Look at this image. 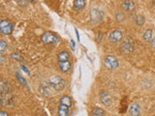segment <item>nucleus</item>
Masks as SVG:
<instances>
[{
    "label": "nucleus",
    "mask_w": 155,
    "mask_h": 116,
    "mask_svg": "<svg viewBox=\"0 0 155 116\" xmlns=\"http://www.w3.org/2000/svg\"><path fill=\"white\" fill-rule=\"evenodd\" d=\"M48 83L56 92H61L65 89V80L59 76H51L48 79Z\"/></svg>",
    "instance_id": "f257e3e1"
},
{
    "label": "nucleus",
    "mask_w": 155,
    "mask_h": 116,
    "mask_svg": "<svg viewBox=\"0 0 155 116\" xmlns=\"http://www.w3.org/2000/svg\"><path fill=\"white\" fill-rule=\"evenodd\" d=\"M120 50L122 53L124 54H131V53H133V50H134V43H133V40L131 39L130 37H127L125 38L123 42L121 43L120 45Z\"/></svg>",
    "instance_id": "f03ea898"
},
{
    "label": "nucleus",
    "mask_w": 155,
    "mask_h": 116,
    "mask_svg": "<svg viewBox=\"0 0 155 116\" xmlns=\"http://www.w3.org/2000/svg\"><path fill=\"white\" fill-rule=\"evenodd\" d=\"M41 40L44 44H57L59 42V38L51 32H45L42 35Z\"/></svg>",
    "instance_id": "7ed1b4c3"
},
{
    "label": "nucleus",
    "mask_w": 155,
    "mask_h": 116,
    "mask_svg": "<svg viewBox=\"0 0 155 116\" xmlns=\"http://www.w3.org/2000/svg\"><path fill=\"white\" fill-rule=\"evenodd\" d=\"M104 65L107 69L114 70L115 68L118 67V61L114 55H108V56H106V58L104 59Z\"/></svg>",
    "instance_id": "20e7f679"
},
{
    "label": "nucleus",
    "mask_w": 155,
    "mask_h": 116,
    "mask_svg": "<svg viewBox=\"0 0 155 116\" xmlns=\"http://www.w3.org/2000/svg\"><path fill=\"white\" fill-rule=\"evenodd\" d=\"M0 31H1L2 34H5V35L11 34L13 31L12 22L8 21V19H2L1 22H0Z\"/></svg>",
    "instance_id": "39448f33"
},
{
    "label": "nucleus",
    "mask_w": 155,
    "mask_h": 116,
    "mask_svg": "<svg viewBox=\"0 0 155 116\" xmlns=\"http://www.w3.org/2000/svg\"><path fill=\"white\" fill-rule=\"evenodd\" d=\"M103 18V13L98 9H91L90 10V19L92 23H97L102 21Z\"/></svg>",
    "instance_id": "423d86ee"
},
{
    "label": "nucleus",
    "mask_w": 155,
    "mask_h": 116,
    "mask_svg": "<svg viewBox=\"0 0 155 116\" xmlns=\"http://www.w3.org/2000/svg\"><path fill=\"white\" fill-rule=\"evenodd\" d=\"M122 38H123L122 32L119 31V30H114L113 32L110 34L109 40L111 43H118V42H120L121 40H122Z\"/></svg>",
    "instance_id": "0eeeda50"
},
{
    "label": "nucleus",
    "mask_w": 155,
    "mask_h": 116,
    "mask_svg": "<svg viewBox=\"0 0 155 116\" xmlns=\"http://www.w3.org/2000/svg\"><path fill=\"white\" fill-rule=\"evenodd\" d=\"M140 113V105L138 103H132L129 106L130 116H139Z\"/></svg>",
    "instance_id": "6e6552de"
},
{
    "label": "nucleus",
    "mask_w": 155,
    "mask_h": 116,
    "mask_svg": "<svg viewBox=\"0 0 155 116\" xmlns=\"http://www.w3.org/2000/svg\"><path fill=\"white\" fill-rule=\"evenodd\" d=\"M99 96H100V100L101 102L103 103L105 105H110V102H111V97L110 95L108 93L107 91H100L99 93Z\"/></svg>",
    "instance_id": "1a4fd4ad"
},
{
    "label": "nucleus",
    "mask_w": 155,
    "mask_h": 116,
    "mask_svg": "<svg viewBox=\"0 0 155 116\" xmlns=\"http://www.w3.org/2000/svg\"><path fill=\"white\" fill-rule=\"evenodd\" d=\"M121 9L125 12H132L135 9V3L132 0H124L121 3Z\"/></svg>",
    "instance_id": "9d476101"
},
{
    "label": "nucleus",
    "mask_w": 155,
    "mask_h": 116,
    "mask_svg": "<svg viewBox=\"0 0 155 116\" xmlns=\"http://www.w3.org/2000/svg\"><path fill=\"white\" fill-rule=\"evenodd\" d=\"M0 91H1V96H6V95H9L10 93L9 84L4 79H2L1 83H0Z\"/></svg>",
    "instance_id": "9b49d317"
},
{
    "label": "nucleus",
    "mask_w": 155,
    "mask_h": 116,
    "mask_svg": "<svg viewBox=\"0 0 155 116\" xmlns=\"http://www.w3.org/2000/svg\"><path fill=\"white\" fill-rule=\"evenodd\" d=\"M69 115V106L60 104L58 108V116H68Z\"/></svg>",
    "instance_id": "f8f14e48"
},
{
    "label": "nucleus",
    "mask_w": 155,
    "mask_h": 116,
    "mask_svg": "<svg viewBox=\"0 0 155 116\" xmlns=\"http://www.w3.org/2000/svg\"><path fill=\"white\" fill-rule=\"evenodd\" d=\"M58 65L62 72H68L71 69V63L69 61H65V62H58Z\"/></svg>",
    "instance_id": "ddd939ff"
},
{
    "label": "nucleus",
    "mask_w": 155,
    "mask_h": 116,
    "mask_svg": "<svg viewBox=\"0 0 155 116\" xmlns=\"http://www.w3.org/2000/svg\"><path fill=\"white\" fill-rule=\"evenodd\" d=\"M69 53L67 51H61L58 53L57 58H58V62H65V61H69Z\"/></svg>",
    "instance_id": "4468645a"
},
{
    "label": "nucleus",
    "mask_w": 155,
    "mask_h": 116,
    "mask_svg": "<svg viewBox=\"0 0 155 116\" xmlns=\"http://www.w3.org/2000/svg\"><path fill=\"white\" fill-rule=\"evenodd\" d=\"M143 39L145 42L151 43V41L153 40V31L151 29H147V30L143 33Z\"/></svg>",
    "instance_id": "2eb2a0df"
},
{
    "label": "nucleus",
    "mask_w": 155,
    "mask_h": 116,
    "mask_svg": "<svg viewBox=\"0 0 155 116\" xmlns=\"http://www.w3.org/2000/svg\"><path fill=\"white\" fill-rule=\"evenodd\" d=\"M91 116H105V111L100 108H94L91 110Z\"/></svg>",
    "instance_id": "dca6fc26"
},
{
    "label": "nucleus",
    "mask_w": 155,
    "mask_h": 116,
    "mask_svg": "<svg viewBox=\"0 0 155 116\" xmlns=\"http://www.w3.org/2000/svg\"><path fill=\"white\" fill-rule=\"evenodd\" d=\"M85 0H75L74 3V8L76 10H81L85 7Z\"/></svg>",
    "instance_id": "f3484780"
},
{
    "label": "nucleus",
    "mask_w": 155,
    "mask_h": 116,
    "mask_svg": "<svg viewBox=\"0 0 155 116\" xmlns=\"http://www.w3.org/2000/svg\"><path fill=\"white\" fill-rule=\"evenodd\" d=\"M60 104H63V105H68L70 108V106L72 105V100L69 96H63L61 97V99H60Z\"/></svg>",
    "instance_id": "a211bd4d"
},
{
    "label": "nucleus",
    "mask_w": 155,
    "mask_h": 116,
    "mask_svg": "<svg viewBox=\"0 0 155 116\" xmlns=\"http://www.w3.org/2000/svg\"><path fill=\"white\" fill-rule=\"evenodd\" d=\"M124 19H125V14H124L123 12H121V11L116 12V14H115V21H117V22H122Z\"/></svg>",
    "instance_id": "6ab92c4d"
},
{
    "label": "nucleus",
    "mask_w": 155,
    "mask_h": 116,
    "mask_svg": "<svg viewBox=\"0 0 155 116\" xmlns=\"http://www.w3.org/2000/svg\"><path fill=\"white\" fill-rule=\"evenodd\" d=\"M135 21H136V23H137V25L142 26V25H143L145 21H144V18L143 16L138 14V16H136V18H135Z\"/></svg>",
    "instance_id": "aec40b11"
},
{
    "label": "nucleus",
    "mask_w": 155,
    "mask_h": 116,
    "mask_svg": "<svg viewBox=\"0 0 155 116\" xmlns=\"http://www.w3.org/2000/svg\"><path fill=\"white\" fill-rule=\"evenodd\" d=\"M126 109H127V99L122 100L121 102V105H120V113H125Z\"/></svg>",
    "instance_id": "412c9836"
},
{
    "label": "nucleus",
    "mask_w": 155,
    "mask_h": 116,
    "mask_svg": "<svg viewBox=\"0 0 155 116\" xmlns=\"http://www.w3.org/2000/svg\"><path fill=\"white\" fill-rule=\"evenodd\" d=\"M17 79L21 82V83L23 85V86H27V83H26V80L24 79L23 76H21V75L19 74V72H17Z\"/></svg>",
    "instance_id": "4be33fe9"
},
{
    "label": "nucleus",
    "mask_w": 155,
    "mask_h": 116,
    "mask_svg": "<svg viewBox=\"0 0 155 116\" xmlns=\"http://www.w3.org/2000/svg\"><path fill=\"white\" fill-rule=\"evenodd\" d=\"M6 48H7V44H6V42H5L4 40H1V41H0V52L4 53L5 50H6Z\"/></svg>",
    "instance_id": "5701e85b"
},
{
    "label": "nucleus",
    "mask_w": 155,
    "mask_h": 116,
    "mask_svg": "<svg viewBox=\"0 0 155 116\" xmlns=\"http://www.w3.org/2000/svg\"><path fill=\"white\" fill-rule=\"evenodd\" d=\"M11 57L13 58L14 60H17V61H21V58H22L18 52H14V53H12V54H11Z\"/></svg>",
    "instance_id": "b1692460"
},
{
    "label": "nucleus",
    "mask_w": 155,
    "mask_h": 116,
    "mask_svg": "<svg viewBox=\"0 0 155 116\" xmlns=\"http://www.w3.org/2000/svg\"><path fill=\"white\" fill-rule=\"evenodd\" d=\"M0 116H9L8 113L6 112V111H0Z\"/></svg>",
    "instance_id": "393cba45"
},
{
    "label": "nucleus",
    "mask_w": 155,
    "mask_h": 116,
    "mask_svg": "<svg viewBox=\"0 0 155 116\" xmlns=\"http://www.w3.org/2000/svg\"><path fill=\"white\" fill-rule=\"evenodd\" d=\"M21 69H22V70H23L24 72H25L26 74H29V71L27 70V68H26L25 66H23V65H22V66H21Z\"/></svg>",
    "instance_id": "a878e982"
},
{
    "label": "nucleus",
    "mask_w": 155,
    "mask_h": 116,
    "mask_svg": "<svg viewBox=\"0 0 155 116\" xmlns=\"http://www.w3.org/2000/svg\"><path fill=\"white\" fill-rule=\"evenodd\" d=\"M75 31H76V36L78 38V42H80V35H79V31L77 30V29H75Z\"/></svg>",
    "instance_id": "bb28decb"
},
{
    "label": "nucleus",
    "mask_w": 155,
    "mask_h": 116,
    "mask_svg": "<svg viewBox=\"0 0 155 116\" xmlns=\"http://www.w3.org/2000/svg\"><path fill=\"white\" fill-rule=\"evenodd\" d=\"M71 46H72V48H73V50H75V42L73 41V40H71Z\"/></svg>",
    "instance_id": "cd10ccee"
},
{
    "label": "nucleus",
    "mask_w": 155,
    "mask_h": 116,
    "mask_svg": "<svg viewBox=\"0 0 155 116\" xmlns=\"http://www.w3.org/2000/svg\"><path fill=\"white\" fill-rule=\"evenodd\" d=\"M151 46H152V47H153L155 48V38H154L153 40L151 41Z\"/></svg>",
    "instance_id": "c85d7f7f"
},
{
    "label": "nucleus",
    "mask_w": 155,
    "mask_h": 116,
    "mask_svg": "<svg viewBox=\"0 0 155 116\" xmlns=\"http://www.w3.org/2000/svg\"><path fill=\"white\" fill-rule=\"evenodd\" d=\"M27 1H29V2H33L34 0H27Z\"/></svg>",
    "instance_id": "c756f323"
}]
</instances>
